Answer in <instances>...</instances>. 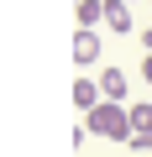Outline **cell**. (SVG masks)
I'll use <instances>...</instances> for the list:
<instances>
[{
  "label": "cell",
  "instance_id": "6da1fadb",
  "mask_svg": "<svg viewBox=\"0 0 152 157\" xmlns=\"http://www.w3.org/2000/svg\"><path fill=\"white\" fill-rule=\"evenodd\" d=\"M84 131H89V136H105V141H131L126 105H110V100H100V105L84 115Z\"/></svg>",
  "mask_w": 152,
  "mask_h": 157
},
{
  "label": "cell",
  "instance_id": "7a4b0ae2",
  "mask_svg": "<svg viewBox=\"0 0 152 157\" xmlns=\"http://www.w3.org/2000/svg\"><path fill=\"white\" fill-rule=\"evenodd\" d=\"M100 21L126 37V32H131V6H126V0H100Z\"/></svg>",
  "mask_w": 152,
  "mask_h": 157
},
{
  "label": "cell",
  "instance_id": "3957f363",
  "mask_svg": "<svg viewBox=\"0 0 152 157\" xmlns=\"http://www.w3.org/2000/svg\"><path fill=\"white\" fill-rule=\"evenodd\" d=\"M95 84H100V100H110V105H126V73H121V68H105Z\"/></svg>",
  "mask_w": 152,
  "mask_h": 157
},
{
  "label": "cell",
  "instance_id": "277c9868",
  "mask_svg": "<svg viewBox=\"0 0 152 157\" xmlns=\"http://www.w3.org/2000/svg\"><path fill=\"white\" fill-rule=\"evenodd\" d=\"M95 58H100V37H95V32H79V37H73V63L89 68Z\"/></svg>",
  "mask_w": 152,
  "mask_h": 157
},
{
  "label": "cell",
  "instance_id": "5b68a950",
  "mask_svg": "<svg viewBox=\"0 0 152 157\" xmlns=\"http://www.w3.org/2000/svg\"><path fill=\"white\" fill-rule=\"evenodd\" d=\"M73 105H79L84 115L100 105V84H95V78H73Z\"/></svg>",
  "mask_w": 152,
  "mask_h": 157
},
{
  "label": "cell",
  "instance_id": "8992f818",
  "mask_svg": "<svg viewBox=\"0 0 152 157\" xmlns=\"http://www.w3.org/2000/svg\"><path fill=\"white\" fill-rule=\"evenodd\" d=\"M126 121H131V136H152V105H126Z\"/></svg>",
  "mask_w": 152,
  "mask_h": 157
},
{
  "label": "cell",
  "instance_id": "52a82bcc",
  "mask_svg": "<svg viewBox=\"0 0 152 157\" xmlns=\"http://www.w3.org/2000/svg\"><path fill=\"white\" fill-rule=\"evenodd\" d=\"M100 26V0H79V32H95Z\"/></svg>",
  "mask_w": 152,
  "mask_h": 157
},
{
  "label": "cell",
  "instance_id": "ba28073f",
  "mask_svg": "<svg viewBox=\"0 0 152 157\" xmlns=\"http://www.w3.org/2000/svg\"><path fill=\"white\" fill-rule=\"evenodd\" d=\"M126 147H131V152H152V136H131Z\"/></svg>",
  "mask_w": 152,
  "mask_h": 157
},
{
  "label": "cell",
  "instance_id": "9c48e42d",
  "mask_svg": "<svg viewBox=\"0 0 152 157\" xmlns=\"http://www.w3.org/2000/svg\"><path fill=\"white\" fill-rule=\"evenodd\" d=\"M142 78H147V84H152V52L142 58Z\"/></svg>",
  "mask_w": 152,
  "mask_h": 157
},
{
  "label": "cell",
  "instance_id": "30bf717a",
  "mask_svg": "<svg viewBox=\"0 0 152 157\" xmlns=\"http://www.w3.org/2000/svg\"><path fill=\"white\" fill-rule=\"evenodd\" d=\"M142 42H147V52H152V26H147V32H142Z\"/></svg>",
  "mask_w": 152,
  "mask_h": 157
}]
</instances>
